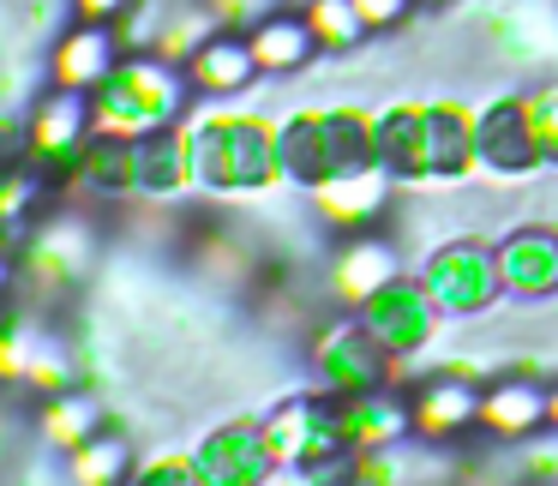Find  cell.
I'll return each instance as SVG.
<instances>
[{"instance_id": "cell-1", "label": "cell", "mask_w": 558, "mask_h": 486, "mask_svg": "<svg viewBox=\"0 0 558 486\" xmlns=\"http://www.w3.org/2000/svg\"><path fill=\"white\" fill-rule=\"evenodd\" d=\"M373 162L402 186L469 181L481 169L474 109L462 102H390L373 114Z\"/></svg>"}, {"instance_id": "cell-2", "label": "cell", "mask_w": 558, "mask_h": 486, "mask_svg": "<svg viewBox=\"0 0 558 486\" xmlns=\"http://www.w3.org/2000/svg\"><path fill=\"white\" fill-rule=\"evenodd\" d=\"M186 157H193V193L253 198L282 186L277 121L246 109H210L186 121Z\"/></svg>"}, {"instance_id": "cell-3", "label": "cell", "mask_w": 558, "mask_h": 486, "mask_svg": "<svg viewBox=\"0 0 558 486\" xmlns=\"http://www.w3.org/2000/svg\"><path fill=\"white\" fill-rule=\"evenodd\" d=\"M277 162L282 186H301L306 198L330 181L373 162V114L366 109H294L277 121Z\"/></svg>"}, {"instance_id": "cell-4", "label": "cell", "mask_w": 558, "mask_h": 486, "mask_svg": "<svg viewBox=\"0 0 558 486\" xmlns=\"http://www.w3.org/2000/svg\"><path fill=\"white\" fill-rule=\"evenodd\" d=\"M186 97H193L186 66L162 61V54H126L90 90V114H97V133L109 138H145V133H162V126H181Z\"/></svg>"}, {"instance_id": "cell-5", "label": "cell", "mask_w": 558, "mask_h": 486, "mask_svg": "<svg viewBox=\"0 0 558 486\" xmlns=\"http://www.w3.org/2000/svg\"><path fill=\"white\" fill-rule=\"evenodd\" d=\"M414 277L433 289V301L445 306V318H481V313H493L498 301H510L498 246L481 241V234H457V241L433 246Z\"/></svg>"}, {"instance_id": "cell-6", "label": "cell", "mask_w": 558, "mask_h": 486, "mask_svg": "<svg viewBox=\"0 0 558 486\" xmlns=\"http://www.w3.org/2000/svg\"><path fill=\"white\" fill-rule=\"evenodd\" d=\"M90 138H97L90 97H85V90L49 85L37 97V109H31V121H25V162H37L54 186H66L78 174V162H85Z\"/></svg>"}, {"instance_id": "cell-7", "label": "cell", "mask_w": 558, "mask_h": 486, "mask_svg": "<svg viewBox=\"0 0 558 486\" xmlns=\"http://www.w3.org/2000/svg\"><path fill=\"white\" fill-rule=\"evenodd\" d=\"M265 433H270V445H277V457H282L289 474L318 469V462H330V457L349 450V433H342V397H330V390L282 397L277 409L265 414Z\"/></svg>"}, {"instance_id": "cell-8", "label": "cell", "mask_w": 558, "mask_h": 486, "mask_svg": "<svg viewBox=\"0 0 558 486\" xmlns=\"http://www.w3.org/2000/svg\"><path fill=\"white\" fill-rule=\"evenodd\" d=\"M361 325L390 349V361L409 366V361H421V354L438 342V330H445V306L433 301V289H426L421 277L402 270L397 282H385V289L361 306Z\"/></svg>"}, {"instance_id": "cell-9", "label": "cell", "mask_w": 558, "mask_h": 486, "mask_svg": "<svg viewBox=\"0 0 558 486\" xmlns=\"http://www.w3.org/2000/svg\"><path fill=\"white\" fill-rule=\"evenodd\" d=\"M390 373H397V361H390V349L361 325V313L337 318V325H325L313 337V378H318V390H330V397L385 390Z\"/></svg>"}, {"instance_id": "cell-10", "label": "cell", "mask_w": 558, "mask_h": 486, "mask_svg": "<svg viewBox=\"0 0 558 486\" xmlns=\"http://www.w3.org/2000/svg\"><path fill=\"white\" fill-rule=\"evenodd\" d=\"M193 462L210 486H277V474H289L277 445H270V433H265V421H253V414L217 421L193 445Z\"/></svg>"}, {"instance_id": "cell-11", "label": "cell", "mask_w": 558, "mask_h": 486, "mask_svg": "<svg viewBox=\"0 0 558 486\" xmlns=\"http://www.w3.org/2000/svg\"><path fill=\"white\" fill-rule=\"evenodd\" d=\"M90 258H97V241L78 217H43L37 234L19 241V277L43 294V301H61L78 282L90 277Z\"/></svg>"}, {"instance_id": "cell-12", "label": "cell", "mask_w": 558, "mask_h": 486, "mask_svg": "<svg viewBox=\"0 0 558 486\" xmlns=\"http://www.w3.org/2000/svg\"><path fill=\"white\" fill-rule=\"evenodd\" d=\"M481 402H486V385L474 366H438L426 373L421 385L409 390V409H414V438L426 445H450V438L474 433L481 426Z\"/></svg>"}, {"instance_id": "cell-13", "label": "cell", "mask_w": 558, "mask_h": 486, "mask_svg": "<svg viewBox=\"0 0 558 486\" xmlns=\"http://www.w3.org/2000/svg\"><path fill=\"white\" fill-rule=\"evenodd\" d=\"M397 277H402L397 241H390V234L361 229V234H342V241H337V253H330V265H325V294L342 306V313H361V306L373 301L385 282H397Z\"/></svg>"}, {"instance_id": "cell-14", "label": "cell", "mask_w": 558, "mask_h": 486, "mask_svg": "<svg viewBox=\"0 0 558 486\" xmlns=\"http://www.w3.org/2000/svg\"><path fill=\"white\" fill-rule=\"evenodd\" d=\"M474 150H481L486 174H534L546 169L541 145H534V121H529V90H510V97H493L481 114H474Z\"/></svg>"}, {"instance_id": "cell-15", "label": "cell", "mask_w": 558, "mask_h": 486, "mask_svg": "<svg viewBox=\"0 0 558 486\" xmlns=\"http://www.w3.org/2000/svg\"><path fill=\"white\" fill-rule=\"evenodd\" d=\"M498 265H505V294L522 306L553 301L558 294V229L553 222H517L498 241Z\"/></svg>"}, {"instance_id": "cell-16", "label": "cell", "mask_w": 558, "mask_h": 486, "mask_svg": "<svg viewBox=\"0 0 558 486\" xmlns=\"http://www.w3.org/2000/svg\"><path fill=\"white\" fill-rule=\"evenodd\" d=\"M121 61H126V54H121V37H114V25H85V19H78V25L49 49V85L85 90V97H90V90H97Z\"/></svg>"}, {"instance_id": "cell-17", "label": "cell", "mask_w": 558, "mask_h": 486, "mask_svg": "<svg viewBox=\"0 0 558 486\" xmlns=\"http://www.w3.org/2000/svg\"><path fill=\"white\" fill-rule=\"evenodd\" d=\"M546 402H553V385H541L534 373L529 378H493V385H486V402H481V433L529 445L534 433H553Z\"/></svg>"}, {"instance_id": "cell-18", "label": "cell", "mask_w": 558, "mask_h": 486, "mask_svg": "<svg viewBox=\"0 0 558 486\" xmlns=\"http://www.w3.org/2000/svg\"><path fill=\"white\" fill-rule=\"evenodd\" d=\"M390 186H402V181H397V174H385L378 162H366V169L330 181L325 193H313V210H318V217H325L337 234H361V229H373V222L385 217Z\"/></svg>"}, {"instance_id": "cell-19", "label": "cell", "mask_w": 558, "mask_h": 486, "mask_svg": "<svg viewBox=\"0 0 558 486\" xmlns=\"http://www.w3.org/2000/svg\"><path fill=\"white\" fill-rule=\"evenodd\" d=\"M342 433L349 450H397L402 438H414V409L397 390H361V397H342Z\"/></svg>"}, {"instance_id": "cell-20", "label": "cell", "mask_w": 558, "mask_h": 486, "mask_svg": "<svg viewBox=\"0 0 558 486\" xmlns=\"http://www.w3.org/2000/svg\"><path fill=\"white\" fill-rule=\"evenodd\" d=\"M186 78H193L198 97H241V90H253L265 73H258V54H253V42H246V31H217V37L186 61Z\"/></svg>"}, {"instance_id": "cell-21", "label": "cell", "mask_w": 558, "mask_h": 486, "mask_svg": "<svg viewBox=\"0 0 558 486\" xmlns=\"http://www.w3.org/2000/svg\"><path fill=\"white\" fill-rule=\"evenodd\" d=\"M133 169H138V198H181L193 193V157H186V121L162 133L133 138Z\"/></svg>"}, {"instance_id": "cell-22", "label": "cell", "mask_w": 558, "mask_h": 486, "mask_svg": "<svg viewBox=\"0 0 558 486\" xmlns=\"http://www.w3.org/2000/svg\"><path fill=\"white\" fill-rule=\"evenodd\" d=\"M246 42H253L265 78H289V73H301V66H313L318 54H325L313 37V25H306V13H294V7H277L265 25L246 31Z\"/></svg>"}, {"instance_id": "cell-23", "label": "cell", "mask_w": 558, "mask_h": 486, "mask_svg": "<svg viewBox=\"0 0 558 486\" xmlns=\"http://www.w3.org/2000/svg\"><path fill=\"white\" fill-rule=\"evenodd\" d=\"M138 474V445L126 426H102L90 445L66 457V486H133Z\"/></svg>"}, {"instance_id": "cell-24", "label": "cell", "mask_w": 558, "mask_h": 486, "mask_svg": "<svg viewBox=\"0 0 558 486\" xmlns=\"http://www.w3.org/2000/svg\"><path fill=\"white\" fill-rule=\"evenodd\" d=\"M66 193H90V198H138V169H133V138H109L97 133L78 162V174L66 181Z\"/></svg>"}, {"instance_id": "cell-25", "label": "cell", "mask_w": 558, "mask_h": 486, "mask_svg": "<svg viewBox=\"0 0 558 486\" xmlns=\"http://www.w3.org/2000/svg\"><path fill=\"white\" fill-rule=\"evenodd\" d=\"M102 402L90 397V390H61V397H43V421H37V433H43V445H54V450H66L73 457L78 445H90V438L102 433Z\"/></svg>"}, {"instance_id": "cell-26", "label": "cell", "mask_w": 558, "mask_h": 486, "mask_svg": "<svg viewBox=\"0 0 558 486\" xmlns=\"http://www.w3.org/2000/svg\"><path fill=\"white\" fill-rule=\"evenodd\" d=\"M294 486H402V462H390V450H342L318 469H301Z\"/></svg>"}, {"instance_id": "cell-27", "label": "cell", "mask_w": 558, "mask_h": 486, "mask_svg": "<svg viewBox=\"0 0 558 486\" xmlns=\"http://www.w3.org/2000/svg\"><path fill=\"white\" fill-rule=\"evenodd\" d=\"M301 13H306V25H313V37H318L325 54H354L366 37H373L354 0H301Z\"/></svg>"}, {"instance_id": "cell-28", "label": "cell", "mask_w": 558, "mask_h": 486, "mask_svg": "<svg viewBox=\"0 0 558 486\" xmlns=\"http://www.w3.org/2000/svg\"><path fill=\"white\" fill-rule=\"evenodd\" d=\"M217 19H210V7L198 0V7H181V13L169 19V25L157 31V42H150V54H162V61H174V66H186L198 49H205L210 37H217Z\"/></svg>"}, {"instance_id": "cell-29", "label": "cell", "mask_w": 558, "mask_h": 486, "mask_svg": "<svg viewBox=\"0 0 558 486\" xmlns=\"http://www.w3.org/2000/svg\"><path fill=\"white\" fill-rule=\"evenodd\" d=\"M49 193H54L49 174H43L37 162L19 157V162H13V174H7V198H0V222H7V234H13V241H25V217H31V205H37V198H49Z\"/></svg>"}, {"instance_id": "cell-30", "label": "cell", "mask_w": 558, "mask_h": 486, "mask_svg": "<svg viewBox=\"0 0 558 486\" xmlns=\"http://www.w3.org/2000/svg\"><path fill=\"white\" fill-rule=\"evenodd\" d=\"M486 42H493V49L505 54L510 66H529V61H541V49H546V42L534 37L529 13H493V19H486Z\"/></svg>"}, {"instance_id": "cell-31", "label": "cell", "mask_w": 558, "mask_h": 486, "mask_svg": "<svg viewBox=\"0 0 558 486\" xmlns=\"http://www.w3.org/2000/svg\"><path fill=\"white\" fill-rule=\"evenodd\" d=\"M133 486H210V481H205V474H198L193 450H162V457L138 462Z\"/></svg>"}, {"instance_id": "cell-32", "label": "cell", "mask_w": 558, "mask_h": 486, "mask_svg": "<svg viewBox=\"0 0 558 486\" xmlns=\"http://www.w3.org/2000/svg\"><path fill=\"white\" fill-rule=\"evenodd\" d=\"M529 121H534V145H541V162L558 169V85L529 90Z\"/></svg>"}, {"instance_id": "cell-33", "label": "cell", "mask_w": 558, "mask_h": 486, "mask_svg": "<svg viewBox=\"0 0 558 486\" xmlns=\"http://www.w3.org/2000/svg\"><path fill=\"white\" fill-rule=\"evenodd\" d=\"M25 385L37 390V397H61V390H73V361H66L61 349H37L25 366Z\"/></svg>"}, {"instance_id": "cell-34", "label": "cell", "mask_w": 558, "mask_h": 486, "mask_svg": "<svg viewBox=\"0 0 558 486\" xmlns=\"http://www.w3.org/2000/svg\"><path fill=\"white\" fill-rule=\"evenodd\" d=\"M210 7V19H217L222 31H253V25H265L270 13H277L282 0H205Z\"/></svg>"}, {"instance_id": "cell-35", "label": "cell", "mask_w": 558, "mask_h": 486, "mask_svg": "<svg viewBox=\"0 0 558 486\" xmlns=\"http://www.w3.org/2000/svg\"><path fill=\"white\" fill-rule=\"evenodd\" d=\"M354 7H361V19H366V31H397L402 19L414 13V0H354Z\"/></svg>"}, {"instance_id": "cell-36", "label": "cell", "mask_w": 558, "mask_h": 486, "mask_svg": "<svg viewBox=\"0 0 558 486\" xmlns=\"http://www.w3.org/2000/svg\"><path fill=\"white\" fill-rule=\"evenodd\" d=\"M25 366H31L25 325H7V342H0V378H13V385H25Z\"/></svg>"}, {"instance_id": "cell-37", "label": "cell", "mask_w": 558, "mask_h": 486, "mask_svg": "<svg viewBox=\"0 0 558 486\" xmlns=\"http://www.w3.org/2000/svg\"><path fill=\"white\" fill-rule=\"evenodd\" d=\"M133 7L138 0H73V19H85V25H121Z\"/></svg>"}, {"instance_id": "cell-38", "label": "cell", "mask_w": 558, "mask_h": 486, "mask_svg": "<svg viewBox=\"0 0 558 486\" xmlns=\"http://www.w3.org/2000/svg\"><path fill=\"white\" fill-rule=\"evenodd\" d=\"M546 421H553V433H558V385H553V402H546Z\"/></svg>"}, {"instance_id": "cell-39", "label": "cell", "mask_w": 558, "mask_h": 486, "mask_svg": "<svg viewBox=\"0 0 558 486\" xmlns=\"http://www.w3.org/2000/svg\"><path fill=\"white\" fill-rule=\"evenodd\" d=\"M414 7H450V0H414Z\"/></svg>"}]
</instances>
